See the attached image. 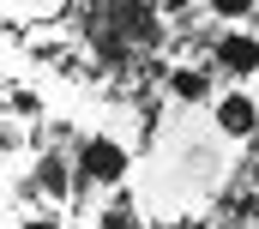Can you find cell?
Returning a JSON list of instances; mask_svg holds the SVG:
<instances>
[{
  "label": "cell",
  "instance_id": "277c9868",
  "mask_svg": "<svg viewBox=\"0 0 259 229\" xmlns=\"http://www.w3.org/2000/svg\"><path fill=\"white\" fill-rule=\"evenodd\" d=\"M211 12H217V18H247L253 0H211Z\"/></svg>",
  "mask_w": 259,
  "mask_h": 229
},
{
  "label": "cell",
  "instance_id": "3957f363",
  "mask_svg": "<svg viewBox=\"0 0 259 229\" xmlns=\"http://www.w3.org/2000/svg\"><path fill=\"white\" fill-rule=\"evenodd\" d=\"M211 60H217L223 72H253L259 66V43L247 36V30H229V36L211 43Z\"/></svg>",
  "mask_w": 259,
  "mask_h": 229
},
{
  "label": "cell",
  "instance_id": "5b68a950",
  "mask_svg": "<svg viewBox=\"0 0 259 229\" xmlns=\"http://www.w3.org/2000/svg\"><path fill=\"white\" fill-rule=\"evenodd\" d=\"M30 229H49V223H30Z\"/></svg>",
  "mask_w": 259,
  "mask_h": 229
},
{
  "label": "cell",
  "instance_id": "6da1fadb",
  "mask_svg": "<svg viewBox=\"0 0 259 229\" xmlns=\"http://www.w3.org/2000/svg\"><path fill=\"white\" fill-rule=\"evenodd\" d=\"M78 175H84V187H115L127 175V151L115 139H84L78 145Z\"/></svg>",
  "mask_w": 259,
  "mask_h": 229
},
{
  "label": "cell",
  "instance_id": "7a4b0ae2",
  "mask_svg": "<svg viewBox=\"0 0 259 229\" xmlns=\"http://www.w3.org/2000/svg\"><path fill=\"white\" fill-rule=\"evenodd\" d=\"M211 121H217V133L247 139V133H259V103H253V97H241V91H229V97H217Z\"/></svg>",
  "mask_w": 259,
  "mask_h": 229
}]
</instances>
